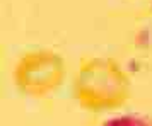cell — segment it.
<instances>
[{
  "label": "cell",
  "instance_id": "cell-1",
  "mask_svg": "<svg viewBox=\"0 0 152 126\" xmlns=\"http://www.w3.org/2000/svg\"><path fill=\"white\" fill-rule=\"evenodd\" d=\"M130 96V80L111 58H86L75 77V97L89 111H111Z\"/></svg>",
  "mask_w": 152,
  "mask_h": 126
},
{
  "label": "cell",
  "instance_id": "cell-2",
  "mask_svg": "<svg viewBox=\"0 0 152 126\" xmlns=\"http://www.w3.org/2000/svg\"><path fill=\"white\" fill-rule=\"evenodd\" d=\"M65 78V62L50 49L28 51L19 58L14 70L17 89L31 97H45Z\"/></svg>",
  "mask_w": 152,
  "mask_h": 126
},
{
  "label": "cell",
  "instance_id": "cell-3",
  "mask_svg": "<svg viewBox=\"0 0 152 126\" xmlns=\"http://www.w3.org/2000/svg\"><path fill=\"white\" fill-rule=\"evenodd\" d=\"M103 126H152V123L145 121V119L135 118V116H121V118L110 119Z\"/></svg>",
  "mask_w": 152,
  "mask_h": 126
}]
</instances>
